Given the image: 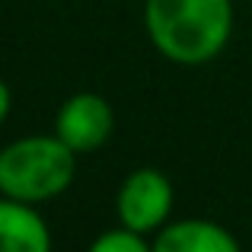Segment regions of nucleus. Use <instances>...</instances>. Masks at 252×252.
<instances>
[{
	"label": "nucleus",
	"instance_id": "obj_4",
	"mask_svg": "<svg viewBox=\"0 0 252 252\" xmlns=\"http://www.w3.org/2000/svg\"><path fill=\"white\" fill-rule=\"evenodd\" d=\"M112 128H115V112L105 102V96L83 90V93H74V96H67L61 102L51 131L77 157H86V154H96L99 147L109 144Z\"/></svg>",
	"mask_w": 252,
	"mask_h": 252
},
{
	"label": "nucleus",
	"instance_id": "obj_8",
	"mask_svg": "<svg viewBox=\"0 0 252 252\" xmlns=\"http://www.w3.org/2000/svg\"><path fill=\"white\" fill-rule=\"evenodd\" d=\"M10 109H13V93H10V86H6V80L0 77V125L6 122Z\"/></svg>",
	"mask_w": 252,
	"mask_h": 252
},
{
	"label": "nucleus",
	"instance_id": "obj_1",
	"mask_svg": "<svg viewBox=\"0 0 252 252\" xmlns=\"http://www.w3.org/2000/svg\"><path fill=\"white\" fill-rule=\"evenodd\" d=\"M144 29L166 61L198 67L230 45L233 0H144Z\"/></svg>",
	"mask_w": 252,
	"mask_h": 252
},
{
	"label": "nucleus",
	"instance_id": "obj_2",
	"mask_svg": "<svg viewBox=\"0 0 252 252\" xmlns=\"http://www.w3.org/2000/svg\"><path fill=\"white\" fill-rule=\"evenodd\" d=\"M77 154L51 134H26L0 150V195L26 204H48L74 185Z\"/></svg>",
	"mask_w": 252,
	"mask_h": 252
},
{
	"label": "nucleus",
	"instance_id": "obj_7",
	"mask_svg": "<svg viewBox=\"0 0 252 252\" xmlns=\"http://www.w3.org/2000/svg\"><path fill=\"white\" fill-rule=\"evenodd\" d=\"M86 252H154V243L147 240L144 233H134L128 227H112L105 233H99L96 240L90 243Z\"/></svg>",
	"mask_w": 252,
	"mask_h": 252
},
{
	"label": "nucleus",
	"instance_id": "obj_6",
	"mask_svg": "<svg viewBox=\"0 0 252 252\" xmlns=\"http://www.w3.org/2000/svg\"><path fill=\"white\" fill-rule=\"evenodd\" d=\"M51 230L38 204L0 195V252H51Z\"/></svg>",
	"mask_w": 252,
	"mask_h": 252
},
{
	"label": "nucleus",
	"instance_id": "obj_5",
	"mask_svg": "<svg viewBox=\"0 0 252 252\" xmlns=\"http://www.w3.org/2000/svg\"><path fill=\"white\" fill-rule=\"evenodd\" d=\"M154 252H243L240 240L223 223L204 217L169 220L154 233Z\"/></svg>",
	"mask_w": 252,
	"mask_h": 252
},
{
	"label": "nucleus",
	"instance_id": "obj_3",
	"mask_svg": "<svg viewBox=\"0 0 252 252\" xmlns=\"http://www.w3.org/2000/svg\"><path fill=\"white\" fill-rule=\"evenodd\" d=\"M172 204H176V189L163 169L141 166L122 179L115 195V217L122 227L134 233H157L169 223Z\"/></svg>",
	"mask_w": 252,
	"mask_h": 252
}]
</instances>
